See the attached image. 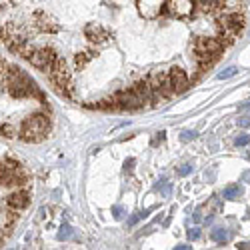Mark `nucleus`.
<instances>
[{
  "label": "nucleus",
  "mask_w": 250,
  "mask_h": 250,
  "mask_svg": "<svg viewBox=\"0 0 250 250\" xmlns=\"http://www.w3.org/2000/svg\"><path fill=\"white\" fill-rule=\"evenodd\" d=\"M48 130H50V118L48 114L44 112H34L26 118H22L20 122V128L16 130V136L22 140V142H42L46 136H48Z\"/></svg>",
  "instance_id": "obj_1"
},
{
  "label": "nucleus",
  "mask_w": 250,
  "mask_h": 250,
  "mask_svg": "<svg viewBox=\"0 0 250 250\" xmlns=\"http://www.w3.org/2000/svg\"><path fill=\"white\" fill-rule=\"evenodd\" d=\"M20 56L26 58L36 70H42V72H50L56 66V62L60 60L58 52L50 46H44V48H30L28 46Z\"/></svg>",
  "instance_id": "obj_2"
},
{
  "label": "nucleus",
  "mask_w": 250,
  "mask_h": 250,
  "mask_svg": "<svg viewBox=\"0 0 250 250\" xmlns=\"http://www.w3.org/2000/svg\"><path fill=\"white\" fill-rule=\"evenodd\" d=\"M192 52H194V58H198V56H202V54H218V56H222L224 46L218 42L216 38L196 36L194 42H192Z\"/></svg>",
  "instance_id": "obj_3"
},
{
  "label": "nucleus",
  "mask_w": 250,
  "mask_h": 250,
  "mask_svg": "<svg viewBox=\"0 0 250 250\" xmlns=\"http://www.w3.org/2000/svg\"><path fill=\"white\" fill-rule=\"evenodd\" d=\"M218 28H226L230 34H234L236 38L242 34L246 22H244V14L242 12H228V14H222L218 18Z\"/></svg>",
  "instance_id": "obj_4"
},
{
  "label": "nucleus",
  "mask_w": 250,
  "mask_h": 250,
  "mask_svg": "<svg viewBox=\"0 0 250 250\" xmlns=\"http://www.w3.org/2000/svg\"><path fill=\"white\" fill-rule=\"evenodd\" d=\"M136 6L140 16H144L146 20H154L166 12V0H136Z\"/></svg>",
  "instance_id": "obj_5"
},
{
  "label": "nucleus",
  "mask_w": 250,
  "mask_h": 250,
  "mask_svg": "<svg viewBox=\"0 0 250 250\" xmlns=\"http://www.w3.org/2000/svg\"><path fill=\"white\" fill-rule=\"evenodd\" d=\"M114 100L118 110H140L144 106V102L132 90H118L114 94Z\"/></svg>",
  "instance_id": "obj_6"
},
{
  "label": "nucleus",
  "mask_w": 250,
  "mask_h": 250,
  "mask_svg": "<svg viewBox=\"0 0 250 250\" xmlns=\"http://www.w3.org/2000/svg\"><path fill=\"white\" fill-rule=\"evenodd\" d=\"M30 190L28 188H16L14 192H10L6 198H4V202H6V206L8 208H12V210H24V208H28L30 206Z\"/></svg>",
  "instance_id": "obj_7"
},
{
  "label": "nucleus",
  "mask_w": 250,
  "mask_h": 250,
  "mask_svg": "<svg viewBox=\"0 0 250 250\" xmlns=\"http://www.w3.org/2000/svg\"><path fill=\"white\" fill-rule=\"evenodd\" d=\"M168 80H170V88H172L174 94H182V92L188 90V86H190L188 74H186L182 68H178V66H172L168 70Z\"/></svg>",
  "instance_id": "obj_8"
},
{
  "label": "nucleus",
  "mask_w": 250,
  "mask_h": 250,
  "mask_svg": "<svg viewBox=\"0 0 250 250\" xmlns=\"http://www.w3.org/2000/svg\"><path fill=\"white\" fill-rule=\"evenodd\" d=\"M196 0H166V6L176 18H188L194 12Z\"/></svg>",
  "instance_id": "obj_9"
},
{
  "label": "nucleus",
  "mask_w": 250,
  "mask_h": 250,
  "mask_svg": "<svg viewBox=\"0 0 250 250\" xmlns=\"http://www.w3.org/2000/svg\"><path fill=\"white\" fill-rule=\"evenodd\" d=\"M84 36L90 40V42H94V44H106L110 40V32L104 26L94 24V22L84 26Z\"/></svg>",
  "instance_id": "obj_10"
},
{
  "label": "nucleus",
  "mask_w": 250,
  "mask_h": 250,
  "mask_svg": "<svg viewBox=\"0 0 250 250\" xmlns=\"http://www.w3.org/2000/svg\"><path fill=\"white\" fill-rule=\"evenodd\" d=\"M130 90H132L144 104H152V90H150L148 80H136Z\"/></svg>",
  "instance_id": "obj_11"
},
{
  "label": "nucleus",
  "mask_w": 250,
  "mask_h": 250,
  "mask_svg": "<svg viewBox=\"0 0 250 250\" xmlns=\"http://www.w3.org/2000/svg\"><path fill=\"white\" fill-rule=\"evenodd\" d=\"M198 2L206 12H222L224 10V0H198Z\"/></svg>",
  "instance_id": "obj_12"
},
{
  "label": "nucleus",
  "mask_w": 250,
  "mask_h": 250,
  "mask_svg": "<svg viewBox=\"0 0 250 250\" xmlns=\"http://www.w3.org/2000/svg\"><path fill=\"white\" fill-rule=\"evenodd\" d=\"M92 52H78L76 56H74V64H76V68H84L88 62L92 60Z\"/></svg>",
  "instance_id": "obj_13"
},
{
  "label": "nucleus",
  "mask_w": 250,
  "mask_h": 250,
  "mask_svg": "<svg viewBox=\"0 0 250 250\" xmlns=\"http://www.w3.org/2000/svg\"><path fill=\"white\" fill-rule=\"evenodd\" d=\"M240 194H242V188H240V186H236V184L228 186V188L224 190V198H230V200H236V198H240Z\"/></svg>",
  "instance_id": "obj_14"
},
{
  "label": "nucleus",
  "mask_w": 250,
  "mask_h": 250,
  "mask_svg": "<svg viewBox=\"0 0 250 250\" xmlns=\"http://www.w3.org/2000/svg\"><path fill=\"white\" fill-rule=\"evenodd\" d=\"M0 134H2L4 138H12V136H16V128L12 126V124H0Z\"/></svg>",
  "instance_id": "obj_15"
},
{
  "label": "nucleus",
  "mask_w": 250,
  "mask_h": 250,
  "mask_svg": "<svg viewBox=\"0 0 250 250\" xmlns=\"http://www.w3.org/2000/svg\"><path fill=\"white\" fill-rule=\"evenodd\" d=\"M210 238H212L214 242H224V240L228 238V232L224 230V228H214L212 234H210Z\"/></svg>",
  "instance_id": "obj_16"
},
{
  "label": "nucleus",
  "mask_w": 250,
  "mask_h": 250,
  "mask_svg": "<svg viewBox=\"0 0 250 250\" xmlns=\"http://www.w3.org/2000/svg\"><path fill=\"white\" fill-rule=\"evenodd\" d=\"M236 74V68L234 66H230V68H226L224 72H220L218 74V78H230V76H234Z\"/></svg>",
  "instance_id": "obj_17"
},
{
  "label": "nucleus",
  "mask_w": 250,
  "mask_h": 250,
  "mask_svg": "<svg viewBox=\"0 0 250 250\" xmlns=\"http://www.w3.org/2000/svg\"><path fill=\"white\" fill-rule=\"evenodd\" d=\"M246 144H250V136L248 134H242L236 138V146H246Z\"/></svg>",
  "instance_id": "obj_18"
},
{
  "label": "nucleus",
  "mask_w": 250,
  "mask_h": 250,
  "mask_svg": "<svg viewBox=\"0 0 250 250\" xmlns=\"http://www.w3.org/2000/svg\"><path fill=\"white\" fill-rule=\"evenodd\" d=\"M238 124H240V126H244V128H248L250 126V118H240Z\"/></svg>",
  "instance_id": "obj_19"
},
{
  "label": "nucleus",
  "mask_w": 250,
  "mask_h": 250,
  "mask_svg": "<svg viewBox=\"0 0 250 250\" xmlns=\"http://www.w3.org/2000/svg\"><path fill=\"white\" fill-rule=\"evenodd\" d=\"M188 236H190V240H196V238L200 236V232H198L196 228H194V230H190V232H188Z\"/></svg>",
  "instance_id": "obj_20"
},
{
  "label": "nucleus",
  "mask_w": 250,
  "mask_h": 250,
  "mask_svg": "<svg viewBox=\"0 0 250 250\" xmlns=\"http://www.w3.org/2000/svg\"><path fill=\"white\" fill-rule=\"evenodd\" d=\"M236 248H238V250H250V244H248V242H240Z\"/></svg>",
  "instance_id": "obj_21"
},
{
  "label": "nucleus",
  "mask_w": 250,
  "mask_h": 250,
  "mask_svg": "<svg viewBox=\"0 0 250 250\" xmlns=\"http://www.w3.org/2000/svg\"><path fill=\"white\" fill-rule=\"evenodd\" d=\"M184 140H188V138H194V132H184V136H182Z\"/></svg>",
  "instance_id": "obj_22"
},
{
  "label": "nucleus",
  "mask_w": 250,
  "mask_h": 250,
  "mask_svg": "<svg viewBox=\"0 0 250 250\" xmlns=\"http://www.w3.org/2000/svg\"><path fill=\"white\" fill-rule=\"evenodd\" d=\"M190 172V166H184V168H180V174H188Z\"/></svg>",
  "instance_id": "obj_23"
},
{
  "label": "nucleus",
  "mask_w": 250,
  "mask_h": 250,
  "mask_svg": "<svg viewBox=\"0 0 250 250\" xmlns=\"http://www.w3.org/2000/svg\"><path fill=\"white\" fill-rule=\"evenodd\" d=\"M2 240H4V238H2V236H0V244H2Z\"/></svg>",
  "instance_id": "obj_24"
}]
</instances>
